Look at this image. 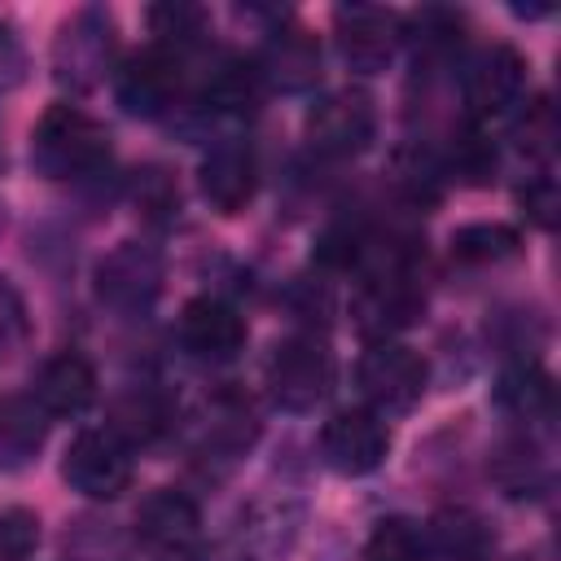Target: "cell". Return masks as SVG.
<instances>
[{
  "instance_id": "cell-13",
  "label": "cell",
  "mask_w": 561,
  "mask_h": 561,
  "mask_svg": "<svg viewBox=\"0 0 561 561\" xmlns=\"http://www.w3.org/2000/svg\"><path fill=\"white\" fill-rule=\"evenodd\" d=\"M425 316V294L412 276V267H381L368 272L355 298V320L359 329L377 342V337H394L399 329L416 324Z\"/></svg>"
},
{
  "instance_id": "cell-29",
  "label": "cell",
  "mask_w": 561,
  "mask_h": 561,
  "mask_svg": "<svg viewBox=\"0 0 561 561\" xmlns=\"http://www.w3.org/2000/svg\"><path fill=\"white\" fill-rule=\"evenodd\" d=\"M26 342V302L9 276H0V359H9Z\"/></svg>"
},
{
  "instance_id": "cell-8",
  "label": "cell",
  "mask_w": 561,
  "mask_h": 561,
  "mask_svg": "<svg viewBox=\"0 0 561 561\" xmlns=\"http://www.w3.org/2000/svg\"><path fill=\"white\" fill-rule=\"evenodd\" d=\"M184 92V53L149 44L114 70V101L136 118H158Z\"/></svg>"
},
{
  "instance_id": "cell-3",
  "label": "cell",
  "mask_w": 561,
  "mask_h": 561,
  "mask_svg": "<svg viewBox=\"0 0 561 561\" xmlns=\"http://www.w3.org/2000/svg\"><path fill=\"white\" fill-rule=\"evenodd\" d=\"M355 386L364 394V408H373L377 416L412 412L430 386V364L408 342L377 337L364 346V355L355 364Z\"/></svg>"
},
{
  "instance_id": "cell-4",
  "label": "cell",
  "mask_w": 561,
  "mask_h": 561,
  "mask_svg": "<svg viewBox=\"0 0 561 561\" xmlns=\"http://www.w3.org/2000/svg\"><path fill=\"white\" fill-rule=\"evenodd\" d=\"M162 280H167V263L149 241H118L92 272L96 302L118 320L145 316L158 302Z\"/></svg>"
},
{
  "instance_id": "cell-9",
  "label": "cell",
  "mask_w": 561,
  "mask_h": 561,
  "mask_svg": "<svg viewBox=\"0 0 561 561\" xmlns=\"http://www.w3.org/2000/svg\"><path fill=\"white\" fill-rule=\"evenodd\" d=\"M307 145L324 158H355L373 145L377 136V110H373V96L359 92V88H337V92H324L311 110H307Z\"/></svg>"
},
{
  "instance_id": "cell-33",
  "label": "cell",
  "mask_w": 561,
  "mask_h": 561,
  "mask_svg": "<svg viewBox=\"0 0 561 561\" xmlns=\"http://www.w3.org/2000/svg\"><path fill=\"white\" fill-rule=\"evenodd\" d=\"M482 561H486V557H482ZM500 561H526V557H500Z\"/></svg>"
},
{
  "instance_id": "cell-14",
  "label": "cell",
  "mask_w": 561,
  "mask_h": 561,
  "mask_svg": "<svg viewBox=\"0 0 561 561\" xmlns=\"http://www.w3.org/2000/svg\"><path fill=\"white\" fill-rule=\"evenodd\" d=\"M180 346L193 359L228 364L245 351V316L215 294H197L180 311Z\"/></svg>"
},
{
  "instance_id": "cell-19",
  "label": "cell",
  "mask_w": 561,
  "mask_h": 561,
  "mask_svg": "<svg viewBox=\"0 0 561 561\" xmlns=\"http://www.w3.org/2000/svg\"><path fill=\"white\" fill-rule=\"evenodd\" d=\"M197 101L206 110H219V114H250L263 96V79L254 70V61L237 57V53H219L210 61V70H202L197 79Z\"/></svg>"
},
{
  "instance_id": "cell-18",
  "label": "cell",
  "mask_w": 561,
  "mask_h": 561,
  "mask_svg": "<svg viewBox=\"0 0 561 561\" xmlns=\"http://www.w3.org/2000/svg\"><path fill=\"white\" fill-rule=\"evenodd\" d=\"M31 399L39 403L44 416H83L96 399V368L83 355L61 351L39 364L31 381Z\"/></svg>"
},
{
  "instance_id": "cell-16",
  "label": "cell",
  "mask_w": 561,
  "mask_h": 561,
  "mask_svg": "<svg viewBox=\"0 0 561 561\" xmlns=\"http://www.w3.org/2000/svg\"><path fill=\"white\" fill-rule=\"evenodd\" d=\"M197 184L202 197L219 210V215H237L250 206L254 188H259V162L254 149L245 140H219L206 149L202 167H197Z\"/></svg>"
},
{
  "instance_id": "cell-24",
  "label": "cell",
  "mask_w": 561,
  "mask_h": 561,
  "mask_svg": "<svg viewBox=\"0 0 561 561\" xmlns=\"http://www.w3.org/2000/svg\"><path fill=\"white\" fill-rule=\"evenodd\" d=\"M430 535L412 517H381L364 543V561H430Z\"/></svg>"
},
{
  "instance_id": "cell-25",
  "label": "cell",
  "mask_w": 561,
  "mask_h": 561,
  "mask_svg": "<svg viewBox=\"0 0 561 561\" xmlns=\"http://www.w3.org/2000/svg\"><path fill=\"white\" fill-rule=\"evenodd\" d=\"M517 245H522V232L513 224L478 219L451 232V259L460 263H500V259H513Z\"/></svg>"
},
{
  "instance_id": "cell-20",
  "label": "cell",
  "mask_w": 561,
  "mask_h": 561,
  "mask_svg": "<svg viewBox=\"0 0 561 561\" xmlns=\"http://www.w3.org/2000/svg\"><path fill=\"white\" fill-rule=\"evenodd\" d=\"M495 403L522 425H543L557 412V386L535 359H517L495 381Z\"/></svg>"
},
{
  "instance_id": "cell-23",
  "label": "cell",
  "mask_w": 561,
  "mask_h": 561,
  "mask_svg": "<svg viewBox=\"0 0 561 561\" xmlns=\"http://www.w3.org/2000/svg\"><path fill=\"white\" fill-rule=\"evenodd\" d=\"M443 162V175H451V180H465V184H486L491 175H495V145H491V136H486V127H478V123H465V127H456L451 131V145H447V158H438Z\"/></svg>"
},
{
  "instance_id": "cell-7",
  "label": "cell",
  "mask_w": 561,
  "mask_h": 561,
  "mask_svg": "<svg viewBox=\"0 0 561 561\" xmlns=\"http://www.w3.org/2000/svg\"><path fill=\"white\" fill-rule=\"evenodd\" d=\"M61 478L83 500H118L131 486V447L110 425L79 430L61 456Z\"/></svg>"
},
{
  "instance_id": "cell-10",
  "label": "cell",
  "mask_w": 561,
  "mask_h": 561,
  "mask_svg": "<svg viewBox=\"0 0 561 561\" xmlns=\"http://www.w3.org/2000/svg\"><path fill=\"white\" fill-rule=\"evenodd\" d=\"M298 535H302L298 500H289V495L259 500L232 522V530L219 548V561H285L294 552Z\"/></svg>"
},
{
  "instance_id": "cell-21",
  "label": "cell",
  "mask_w": 561,
  "mask_h": 561,
  "mask_svg": "<svg viewBox=\"0 0 561 561\" xmlns=\"http://www.w3.org/2000/svg\"><path fill=\"white\" fill-rule=\"evenodd\" d=\"M48 438V416L26 394L0 399V469H26Z\"/></svg>"
},
{
  "instance_id": "cell-6",
  "label": "cell",
  "mask_w": 561,
  "mask_h": 561,
  "mask_svg": "<svg viewBox=\"0 0 561 561\" xmlns=\"http://www.w3.org/2000/svg\"><path fill=\"white\" fill-rule=\"evenodd\" d=\"M110 57H114V18L88 4L70 22H61L53 39V79L70 92H88L105 79Z\"/></svg>"
},
{
  "instance_id": "cell-15",
  "label": "cell",
  "mask_w": 561,
  "mask_h": 561,
  "mask_svg": "<svg viewBox=\"0 0 561 561\" xmlns=\"http://www.w3.org/2000/svg\"><path fill=\"white\" fill-rule=\"evenodd\" d=\"M320 39L298 26V22H285L276 31H267L259 57H254V70L263 79V88H276V92H307L320 83Z\"/></svg>"
},
{
  "instance_id": "cell-28",
  "label": "cell",
  "mask_w": 561,
  "mask_h": 561,
  "mask_svg": "<svg viewBox=\"0 0 561 561\" xmlns=\"http://www.w3.org/2000/svg\"><path fill=\"white\" fill-rule=\"evenodd\" d=\"M39 548V517L31 508H0V561H31Z\"/></svg>"
},
{
  "instance_id": "cell-27",
  "label": "cell",
  "mask_w": 561,
  "mask_h": 561,
  "mask_svg": "<svg viewBox=\"0 0 561 561\" xmlns=\"http://www.w3.org/2000/svg\"><path fill=\"white\" fill-rule=\"evenodd\" d=\"M149 26H153V44H167L175 53H188L197 39H202V26H206V9L197 4H153L149 9Z\"/></svg>"
},
{
  "instance_id": "cell-2",
  "label": "cell",
  "mask_w": 561,
  "mask_h": 561,
  "mask_svg": "<svg viewBox=\"0 0 561 561\" xmlns=\"http://www.w3.org/2000/svg\"><path fill=\"white\" fill-rule=\"evenodd\" d=\"M333 351L316 333H289L267 355V394L280 412H311L333 390Z\"/></svg>"
},
{
  "instance_id": "cell-30",
  "label": "cell",
  "mask_w": 561,
  "mask_h": 561,
  "mask_svg": "<svg viewBox=\"0 0 561 561\" xmlns=\"http://www.w3.org/2000/svg\"><path fill=\"white\" fill-rule=\"evenodd\" d=\"M517 136H522V149H526L530 158H548V153H552L557 123H552V105H548V96H539L535 105H526V118H522Z\"/></svg>"
},
{
  "instance_id": "cell-12",
  "label": "cell",
  "mask_w": 561,
  "mask_h": 561,
  "mask_svg": "<svg viewBox=\"0 0 561 561\" xmlns=\"http://www.w3.org/2000/svg\"><path fill=\"white\" fill-rule=\"evenodd\" d=\"M390 451V425L373 408H342L320 430V460L342 478L373 473Z\"/></svg>"
},
{
  "instance_id": "cell-31",
  "label": "cell",
  "mask_w": 561,
  "mask_h": 561,
  "mask_svg": "<svg viewBox=\"0 0 561 561\" xmlns=\"http://www.w3.org/2000/svg\"><path fill=\"white\" fill-rule=\"evenodd\" d=\"M517 197H522L526 215H530L539 228H552V224H557V184H552V175H535Z\"/></svg>"
},
{
  "instance_id": "cell-22",
  "label": "cell",
  "mask_w": 561,
  "mask_h": 561,
  "mask_svg": "<svg viewBox=\"0 0 561 561\" xmlns=\"http://www.w3.org/2000/svg\"><path fill=\"white\" fill-rule=\"evenodd\" d=\"M430 552H443V557H456V561H482L486 548H491V530L478 513L469 508H443L430 526Z\"/></svg>"
},
{
  "instance_id": "cell-11",
  "label": "cell",
  "mask_w": 561,
  "mask_h": 561,
  "mask_svg": "<svg viewBox=\"0 0 561 561\" xmlns=\"http://www.w3.org/2000/svg\"><path fill=\"white\" fill-rule=\"evenodd\" d=\"M403 26L394 9L381 4H342L333 9V44L346 70L355 75H381L390 70L394 53H399Z\"/></svg>"
},
{
  "instance_id": "cell-1",
  "label": "cell",
  "mask_w": 561,
  "mask_h": 561,
  "mask_svg": "<svg viewBox=\"0 0 561 561\" xmlns=\"http://www.w3.org/2000/svg\"><path fill=\"white\" fill-rule=\"evenodd\" d=\"M110 153L114 145H110L105 123L70 101H53L31 131V162L44 180L96 175L110 162Z\"/></svg>"
},
{
  "instance_id": "cell-5",
  "label": "cell",
  "mask_w": 561,
  "mask_h": 561,
  "mask_svg": "<svg viewBox=\"0 0 561 561\" xmlns=\"http://www.w3.org/2000/svg\"><path fill=\"white\" fill-rule=\"evenodd\" d=\"M526 57L513 44H486L478 48L460 70V96L469 110V123L486 127L495 118H508L522 110L526 96Z\"/></svg>"
},
{
  "instance_id": "cell-17",
  "label": "cell",
  "mask_w": 561,
  "mask_h": 561,
  "mask_svg": "<svg viewBox=\"0 0 561 561\" xmlns=\"http://www.w3.org/2000/svg\"><path fill=\"white\" fill-rule=\"evenodd\" d=\"M136 535L158 552H193V543L202 539L197 500L175 491V486L149 491L136 508Z\"/></svg>"
},
{
  "instance_id": "cell-32",
  "label": "cell",
  "mask_w": 561,
  "mask_h": 561,
  "mask_svg": "<svg viewBox=\"0 0 561 561\" xmlns=\"http://www.w3.org/2000/svg\"><path fill=\"white\" fill-rule=\"evenodd\" d=\"M22 79V48H18V39L0 26V88H9V83H18Z\"/></svg>"
},
{
  "instance_id": "cell-26",
  "label": "cell",
  "mask_w": 561,
  "mask_h": 561,
  "mask_svg": "<svg viewBox=\"0 0 561 561\" xmlns=\"http://www.w3.org/2000/svg\"><path fill=\"white\" fill-rule=\"evenodd\" d=\"M394 180H399V188H403L408 202L434 206L438 193H443V162H438V153L425 149V145H403V149L394 153Z\"/></svg>"
}]
</instances>
